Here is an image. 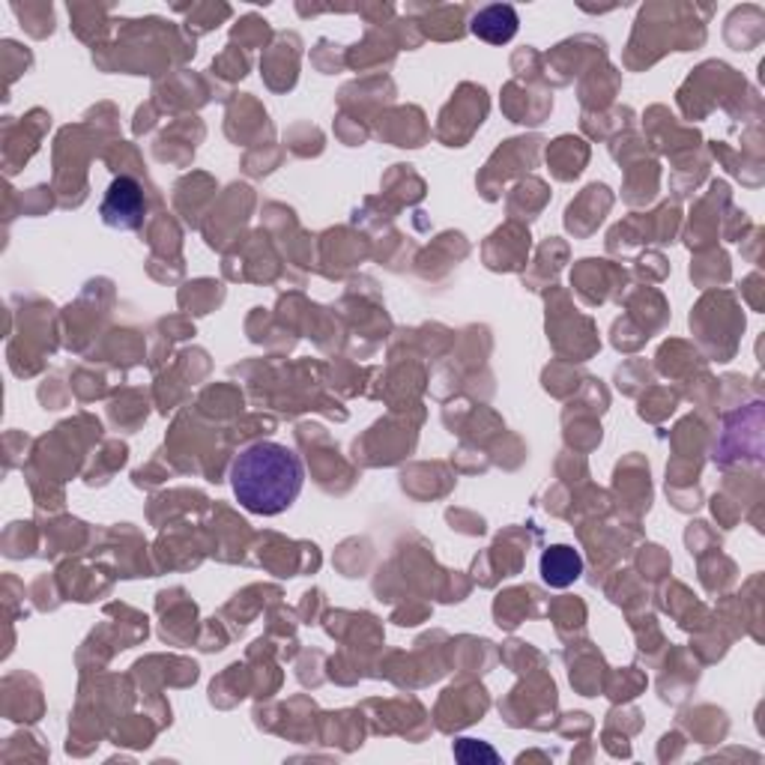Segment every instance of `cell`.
Returning a JSON list of instances; mask_svg holds the SVG:
<instances>
[{
    "mask_svg": "<svg viewBox=\"0 0 765 765\" xmlns=\"http://www.w3.org/2000/svg\"><path fill=\"white\" fill-rule=\"evenodd\" d=\"M472 33L491 45H503L517 33V12L509 3H493L472 19Z\"/></svg>",
    "mask_w": 765,
    "mask_h": 765,
    "instance_id": "4",
    "label": "cell"
},
{
    "mask_svg": "<svg viewBox=\"0 0 765 765\" xmlns=\"http://www.w3.org/2000/svg\"><path fill=\"white\" fill-rule=\"evenodd\" d=\"M583 574V557L569 545H553L541 553V580L553 590H566Z\"/></svg>",
    "mask_w": 765,
    "mask_h": 765,
    "instance_id": "3",
    "label": "cell"
},
{
    "mask_svg": "<svg viewBox=\"0 0 765 765\" xmlns=\"http://www.w3.org/2000/svg\"><path fill=\"white\" fill-rule=\"evenodd\" d=\"M144 213H147V201H144L138 180L132 176H117L99 207L102 221L114 230H138L144 225Z\"/></svg>",
    "mask_w": 765,
    "mask_h": 765,
    "instance_id": "2",
    "label": "cell"
},
{
    "mask_svg": "<svg viewBox=\"0 0 765 765\" xmlns=\"http://www.w3.org/2000/svg\"><path fill=\"white\" fill-rule=\"evenodd\" d=\"M455 756H458L460 763H479V760H484V763H500V756H496L493 747L472 742V739H460V742L455 744Z\"/></svg>",
    "mask_w": 765,
    "mask_h": 765,
    "instance_id": "5",
    "label": "cell"
},
{
    "mask_svg": "<svg viewBox=\"0 0 765 765\" xmlns=\"http://www.w3.org/2000/svg\"><path fill=\"white\" fill-rule=\"evenodd\" d=\"M302 460L282 443H254L230 464V488L246 512L273 517L296 503L302 491Z\"/></svg>",
    "mask_w": 765,
    "mask_h": 765,
    "instance_id": "1",
    "label": "cell"
}]
</instances>
